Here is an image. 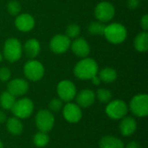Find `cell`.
I'll list each match as a JSON object with an SVG mask.
<instances>
[{"label": "cell", "mask_w": 148, "mask_h": 148, "mask_svg": "<svg viewBox=\"0 0 148 148\" xmlns=\"http://www.w3.org/2000/svg\"><path fill=\"white\" fill-rule=\"evenodd\" d=\"M23 55V45L21 42L14 37L5 41L3 45V56L10 62H17Z\"/></svg>", "instance_id": "3957f363"}, {"label": "cell", "mask_w": 148, "mask_h": 148, "mask_svg": "<svg viewBox=\"0 0 148 148\" xmlns=\"http://www.w3.org/2000/svg\"><path fill=\"white\" fill-rule=\"evenodd\" d=\"M137 129V122L133 117H124L120 124V132L123 136H130Z\"/></svg>", "instance_id": "ac0fdd59"}, {"label": "cell", "mask_w": 148, "mask_h": 148, "mask_svg": "<svg viewBox=\"0 0 148 148\" xmlns=\"http://www.w3.org/2000/svg\"><path fill=\"white\" fill-rule=\"evenodd\" d=\"M63 108V101L60 98H54L49 104V108L53 112H59Z\"/></svg>", "instance_id": "f1b7e54d"}, {"label": "cell", "mask_w": 148, "mask_h": 148, "mask_svg": "<svg viewBox=\"0 0 148 148\" xmlns=\"http://www.w3.org/2000/svg\"><path fill=\"white\" fill-rule=\"evenodd\" d=\"M81 32V28L76 23H71L67 27L66 29V36L71 39V38H77Z\"/></svg>", "instance_id": "83f0119b"}, {"label": "cell", "mask_w": 148, "mask_h": 148, "mask_svg": "<svg viewBox=\"0 0 148 148\" xmlns=\"http://www.w3.org/2000/svg\"><path fill=\"white\" fill-rule=\"evenodd\" d=\"M129 108L132 113L138 117H146L148 114V95L140 94L134 96L130 101Z\"/></svg>", "instance_id": "52a82bcc"}, {"label": "cell", "mask_w": 148, "mask_h": 148, "mask_svg": "<svg viewBox=\"0 0 148 148\" xmlns=\"http://www.w3.org/2000/svg\"><path fill=\"white\" fill-rule=\"evenodd\" d=\"M103 36L109 42L113 44H120L126 40L127 31L125 26H123L122 24L114 23L105 27Z\"/></svg>", "instance_id": "7a4b0ae2"}, {"label": "cell", "mask_w": 148, "mask_h": 148, "mask_svg": "<svg viewBox=\"0 0 148 148\" xmlns=\"http://www.w3.org/2000/svg\"><path fill=\"white\" fill-rule=\"evenodd\" d=\"M23 51H24V54L27 57L30 59H35L40 54L41 51L40 42L35 38L29 39L24 43Z\"/></svg>", "instance_id": "e0dca14e"}, {"label": "cell", "mask_w": 148, "mask_h": 148, "mask_svg": "<svg viewBox=\"0 0 148 148\" xmlns=\"http://www.w3.org/2000/svg\"><path fill=\"white\" fill-rule=\"evenodd\" d=\"M15 26L18 30L22 32H29L35 27V19L31 15L28 13L19 14L16 17Z\"/></svg>", "instance_id": "9a60e30c"}, {"label": "cell", "mask_w": 148, "mask_h": 148, "mask_svg": "<svg viewBox=\"0 0 148 148\" xmlns=\"http://www.w3.org/2000/svg\"><path fill=\"white\" fill-rule=\"evenodd\" d=\"M29 90V83L27 81L16 78L10 81L7 84V91L13 95L15 97L24 95Z\"/></svg>", "instance_id": "4fadbf2b"}, {"label": "cell", "mask_w": 148, "mask_h": 148, "mask_svg": "<svg viewBox=\"0 0 148 148\" xmlns=\"http://www.w3.org/2000/svg\"><path fill=\"white\" fill-rule=\"evenodd\" d=\"M57 95L59 98L65 102H70L76 95V87L69 80L61 81L57 85Z\"/></svg>", "instance_id": "9c48e42d"}, {"label": "cell", "mask_w": 148, "mask_h": 148, "mask_svg": "<svg viewBox=\"0 0 148 148\" xmlns=\"http://www.w3.org/2000/svg\"><path fill=\"white\" fill-rule=\"evenodd\" d=\"M23 73L26 78L31 82L40 81L44 75L43 65L36 60H29L23 67Z\"/></svg>", "instance_id": "5b68a950"}, {"label": "cell", "mask_w": 148, "mask_h": 148, "mask_svg": "<svg viewBox=\"0 0 148 148\" xmlns=\"http://www.w3.org/2000/svg\"><path fill=\"white\" fill-rule=\"evenodd\" d=\"M70 49L73 53L80 58L88 57L90 53V46L88 42L82 37H78L70 44Z\"/></svg>", "instance_id": "5bb4252c"}, {"label": "cell", "mask_w": 148, "mask_h": 148, "mask_svg": "<svg viewBox=\"0 0 148 148\" xmlns=\"http://www.w3.org/2000/svg\"><path fill=\"white\" fill-rule=\"evenodd\" d=\"M105 111L107 115L111 119L120 120L127 114L128 107L127 103L122 100H114L108 103Z\"/></svg>", "instance_id": "8992f818"}, {"label": "cell", "mask_w": 148, "mask_h": 148, "mask_svg": "<svg viewBox=\"0 0 148 148\" xmlns=\"http://www.w3.org/2000/svg\"><path fill=\"white\" fill-rule=\"evenodd\" d=\"M100 148H125V145L120 139L108 135L101 138L99 142Z\"/></svg>", "instance_id": "ffe728a7"}, {"label": "cell", "mask_w": 148, "mask_h": 148, "mask_svg": "<svg viewBox=\"0 0 148 148\" xmlns=\"http://www.w3.org/2000/svg\"><path fill=\"white\" fill-rule=\"evenodd\" d=\"M16 101V97L8 91L3 92L0 95V106L5 110H11Z\"/></svg>", "instance_id": "603a6c76"}, {"label": "cell", "mask_w": 148, "mask_h": 148, "mask_svg": "<svg viewBox=\"0 0 148 148\" xmlns=\"http://www.w3.org/2000/svg\"><path fill=\"white\" fill-rule=\"evenodd\" d=\"M62 114L64 119L69 123H77L82 117L81 108L76 103L68 102L62 108Z\"/></svg>", "instance_id": "7c38bea8"}, {"label": "cell", "mask_w": 148, "mask_h": 148, "mask_svg": "<svg viewBox=\"0 0 148 148\" xmlns=\"http://www.w3.org/2000/svg\"><path fill=\"white\" fill-rule=\"evenodd\" d=\"M2 60H3V55H2V53L0 52V62H2Z\"/></svg>", "instance_id": "8d00e7d4"}, {"label": "cell", "mask_w": 148, "mask_h": 148, "mask_svg": "<svg viewBox=\"0 0 148 148\" xmlns=\"http://www.w3.org/2000/svg\"><path fill=\"white\" fill-rule=\"evenodd\" d=\"M125 148H142L141 145L138 142V141H131L129 142Z\"/></svg>", "instance_id": "d6a6232c"}, {"label": "cell", "mask_w": 148, "mask_h": 148, "mask_svg": "<svg viewBox=\"0 0 148 148\" xmlns=\"http://www.w3.org/2000/svg\"><path fill=\"white\" fill-rule=\"evenodd\" d=\"M6 128L10 134L14 136H18L23 131V125L20 119L16 117H11L6 120Z\"/></svg>", "instance_id": "d6986e66"}, {"label": "cell", "mask_w": 148, "mask_h": 148, "mask_svg": "<svg viewBox=\"0 0 148 148\" xmlns=\"http://www.w3.org/2000/svg\"><path fill=\"white\" fill-rule=\"evenodd\" d=\"M0 148H3V144L1 140H0Z\"/></svg>", "instance_id": "d590c367"}, {"label": "cell", "mask_w": 148, "mask_h": 148, "mask_svg": "<svg viewBox=\"0 0 148 148\" xmlns=\"http://www.w3.org/2000/svg\"><path fill=\"white\" fill-rule=\"evenodd\" d=\"M11 77V72L7 67L0 68V81L3 82H8Z\"/></svg>", "instance_id": "f546056e"}, {"label": "cell", "mask_w": 148, "mask_h": 148, "mask_svg": "<svg viewBox=\"0 0 148 148\" xmlns=\"http://www.w3.org/2000/svg\"><path fill=\"white\" fill-rule=\"evenodd\" d=\"M140 25L142 27V29H144V31H147L148 29V16L146 14L142 16L141 20H140Z\"/></svg>", "instance_id": "4dcf8cb0"}, {"label": "cell", "mask_w": 148, "mask_h": 148, "mask_svg": "<svg viewBox=\"0 0 148 148\" xmlns=\"http://www.w3.org/2000/svg\"><path fill=\"white\" fill-rule=\"evenodd\" d=\"M140 4V0H128L127 5L130 9H136Z\"/></svg>", "instance_id": "1f68e13d"}, {"label": "cell", "mask_w": 148, "mask_h": 148, "mask_svg": "<svg viewBox=\"0 0 148 148\" xmlns=\"http://www.w3.org/2000/svg\"><path fill=\"white\" fill-rule=\"evenodd\" d=\"M91 81H92L93 84H95V85H100V83L101 82V81L100 77L98 76V75H95V76L91 79Z\"/></svg>", "instance_id": "836d02e7"}, {"label": "cell", "mask_w": 148, "mask_h": 148, "mask_svg": "<svg viewBox=\"0 0 148 148\" xmlns=\"http://www.w3.org/2000/svg\"><path fill=\"white\" fill-rule=\"evenodd\" d=\"M98 76L101 82L105 83H111L117 79V72L112 68H104L100 71Z\"/></svg>", "instance_id": "7402d4cb"}, {"label": "cell", "mask_w": 148, "mask_h": 148, "mask_svg": "<svg viewBox=\"0 0 148 148\" xmlns=\"http://www.w3.org/2000/svg\"><path fill=\"white\" fill-rule=\"evenodd\" d=\"M36 126L41 132L48 133L54 127L55 125V117L52 114L51 111L42 109L40 110L36 115Z\"/></svg>", "instance_id": "ba28073f"}, {"label": "cell", "mask_w": 148, "mask_h": 148, "mask_svg": "<svg viewBox=\"0 0 148 148\" xmlns=\"http://www.w3.org/2000/svg\"><path fill=\"white\" fill-rule=\"evenodd\" d=\"M99 67L97 62L89 57L82 58L74 69L75 75L80 80H91L95 75H98Z\"/></svg>", "instance_id": "6da1fadb"}, {"label": "cell", "mask_w": 148, "mask_h": 148, "mask_svg": "<svg viewBox=\"0 0 148 148\" xmlns=\"http://www.w3.org/2000/svg\"><path fill=\"white\" fill-rule=\"evenodd\" d=\"M34 111V103L29 98H22L16 101L14 106L11 108V112L15 117L18 119L29 118Z\"/></svg>", "instance_id": "277c9868"}, {"label": "cell", "mask_w": 148, "mask_h": 148, "mask_svg": "<svg viewBox=\"0 0 148 148\" xmlns=\"http://www.w3.org/2000/svg\"><path fill=\"white\" fill-rule=\"evenodd\" d=\"M105 27L106 25H104V23L96 21V22H92L88 25V30L91 36H103Z\"/></svg>", "instance_id": "d4e9b609"}, {"label": "cell", "mask_w": 148, "mask_h": 148, "mask_svg": "<svg viewBox=\"0 0 148 148\" xmlns=\"http://www.w3.org/2000/svg\"><path fill=\"white\" fill-rule=\"evenodd\" d=\"M134 48L139 52H146L148 49V35L147 31L140 32L134 39Z\"/></svg>", "instance_id": "44dd1931"}, {"label": "cell", "mask_w": 148, "mask_h": 148, "mask_svg": "<svg viewBox=\"0 0 148 148\" xmlns=\"http://www.w3.org/2000/svg\"><path fill=\"white\" fill-rule=\"evenodd\" d=\"M115 15L114 6L109 2H101L95 9V16L96 19L101 23H106L114 18Z\"/></svg>", "instance_id": "30bf717a"}, {"label": "cell", "mask_w": 148, "mask_h": 148, "mask_svg": "<svg viewBox=\"0 0 148 148\" xmlns=\"http://www.w3.org/2000/svg\"><path fill=\"white\" fill-rule=\"evenodd\" d=\"M33 142H34L35 146L37 147H46V146L49 144V136L48 135L47 133L39 131L38 133H36V134L34 135Z\"/></svg>", "instance_id": "cb8c5ba5"}, {"label": "cell", "mask_w": 148, "mask_h": 148, "mask_svg": "<svg viewBox=\"0 0 148 148\" xmlns=\"http://www.w3.org/2000/svg\"><path fill=\"white\" fill-rule=\"evenodd\" d=\"M76 104L80 108H88L92 106L95 101V94L91 89H83L75 95Z\"/></svg>", "instance_id": "2e32d148"}, {"label": "cell", "mask_w": 148, "mask_h": 148, "mask_svg": "<svg viewBox=\"0 0 148 148\" xmlns=\"http://www.w3.org/2000/svg\"><path fill=\"white\" fill-rule=\"evenodd\" d=\"M95 98L102 103H108L112 101V93L107 88H100L95 94Z\"/></svg>", "instance_id": "484cf974"}, {"label": "cell", "mask_w": 148, "mask_h": 148, "mask_svg": "<svg viewBox=\"0 0 148 148\" xmlns=\"http://www.w3.org/2000/svg\"><path fill=\"white\" fill-rule=\"evenodd\" d=\"M71 41L63 34H58L52 37L49 42V48L55 54H63L70 49Z\"/></svg>", "instance_id": "8fae6325"}, {"label": "cell", "mask_w": 148, "mask_h": 148, "mask_svg": "<svg viewBox=\"0 0 148 148\" xmlns=\"http://www.w3.org/2000/svg\"><path fill=\"white\" fill-rule=\"evenodd\" d=\"M7 11L10 15L16 16L20 14L21 11V4L16 0H11L7 3Z\"/></svg>", "instance_id": "4316f807"}, {"label": "cell", "mask_w": 148, "mask_h": 148, "mask_svg": "<svg viewBox=\"0 0 148 148\" xmlns=\"http://www.w3.org/2000/svg\"><path fill=\"white\" fill-rule=\"evenodd\" d=\"M6 115H5V114L3 112V111H1L0 110V124H3V123H4L5 121H6Z\"/></svg>", "instance_id": "e575fe53"}]
</instances>
